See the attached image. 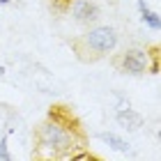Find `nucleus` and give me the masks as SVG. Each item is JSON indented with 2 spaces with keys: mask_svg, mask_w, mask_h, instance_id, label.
Listing matches in <instances>:
<instances>
[{
  "mask_svg": "<svg viewBox=\"0 0 161 161\" xmlns=\"http://www.w3.org/2000/svg\"><path fill=\"white\" fill-rule=\"evenodd\" d=\"M118 46V32L111 25H97L92 30H87L85 35L74 42V48L80 60H97V58H104L106 53Z\"/></svg>",
  "mask_w": 161,
  "mask_h": 161,
  "instance_id": "f257e3e1",
  "label": "nucleus"
},
{
  "mask_svg": "<svg viewBox=\"0 0 161 161\" xmlns=\"http://www.w3.org/2000/svg\"><path fill=\"white\" fill-rule=\"evenodd\" d=\"M37 138H39V147L42 150H48L53 157H58L62 150L71 147V143H74L71 134L62 127V124H58V122L42 124L39 131H37Z\"/></svg>",
  "mask_w": 161,
  "mask_h": 161,
  "instance_id": "f03ea898",
  "label": "nucleus"
},
{
  "mask_svg": "<svg viewBox=\"0 0 161 161\" xmlns=\"http://www.w3.org/2000/svg\"><path fill=\"white\" fill-rule=\"evenodd\" d=\"M115 67L124 74H145L150 69V53L147 51H141V48H131V51H124V53L115 60Z\"/></svg>",
  "mask_w": 161,
  "mask_h": 161,
  "instance_id": "7ed1b4c3",
  "label": "nucleus"
},
{
  "mask_svg": "<svg viewBox=\"0 0 161 161\" xmlns=\"http://www.w3.org/2000/svg\"><path fill=\"white\" fill-rule=\"evenodd\" d=\"M71 16L78 23H92V21L99 19V7L92 3V0H74L71 5Z\"/></svg>",
  "mask_w": 161,
  "mask_h": 161,
  "instance_id": "20e7f679",
  "label": "nucleus"
},
{
  "mask_svg": "<svg viewBox=\"0 0 161 161\" xmlns=\"http://www.w3.org/2000/svg\"><path fill=\"white\" fill-rule=\"evenodd\" d=\"M115 120H118V124L122 129H127V131H138L143 127V115L141 113H136V111H131V108H120L118 115H115Z\"/></svg>",
  "mask_w": 161,
  "mask_h": 161,
  "instance_id": "39448f33",
  "label": "nucleus"
},
{
  "mask_svg": "<svg viewBox=\"0 0 161 161\" xmlns=\"http://www.w3.org/2000/svg\"><path fill=\"white\" fill-rule=\"evenodd\" d=\"M138 9H141V21H143V23H147L150 28H154V30H159V28H161L159 14H157V12H152L150 7H147V5L143 3V0H141V3H138Z\"/></svg>",
  "mask_w": 161,
  "mask_h": 161,
  "instance_id": "423d86ee",
  "label": "nucleus"
},
{
  "mask_svg": "<svg viewBox=\"0 0 161 161\" xmlns=\"http://www.w3.org/2000/svg\"><path fill=\"white\" fill-rule=\"evenodd\" d=\"M99 138L108 145V147H113L118 152H129V143L124 141V138H120L118 134H99Z\"/></svg>",
  "mask_w": 161,
  "mask_h": 161,
  "instance_id": "0eeeda50",
  "label": "nucleus"
},
{
  "mask_svg": "<svg viewBox=\"0 0 161 161\" xmlns=\"http://www.w3.org/2000/svg\"><path fill=\"white\" fill-rule=\"evenodd\" d=\"M0 159H9V152H7V138L0 141Z\"/></svg>",
  "mask_w": 161,
  "mask_h": 161,
  "instance_id": "6e6552de",
  "label": "nucleus"
},
{
  "mask_svg": "<svg viewBox=\"0 0 161 161\" xmlns=\"http://www.w3.org/2000/svg\"><path fill=\"white\" fill-rule=\"evenodd\" d=\"M0 3H3V5H9V0H0Z\"/></svg>",
  "mask_w": 161,
  "mask_h": 161,
  "instance_id": "1a4fd4ad",
  "label": "nucleus"
}]
</instances>
